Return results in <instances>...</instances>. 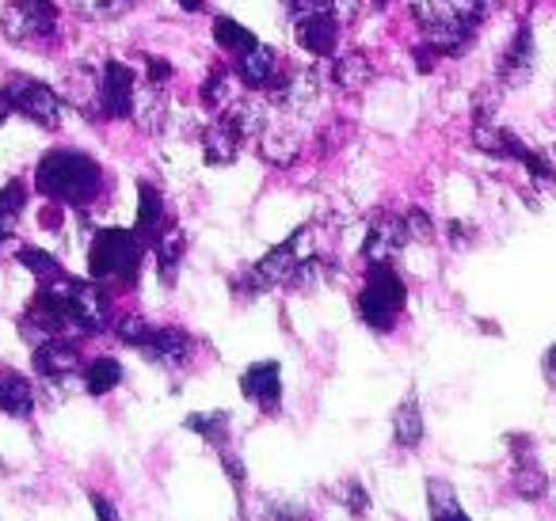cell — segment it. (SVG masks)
<instances>
[{
  "label": "cell",
  "instance_id": "cell-25",
  "mask_svg": "<svg viewBox=\"0 0 556 521\" xmlns=\"http://www.w3.org/2000/svg\"><path fill=\"white\" fill-rule=\"evenodd\" d=\"M130 118L141 134H161L164 123H168V92L161 85H146L138 88L134 96V107H130Z\"/></svg>",
  "mask_w": 556,
  "mask_h": 521
},
{
  "label": "cell",
  "instance_id": "cell-40",
  "mask_svg": "<svg viewBox=\"0 0 556 521\" xmlns=\"http://www.w3.org/2000/svg\"><path fill=\"white\" fill-rule=\"evenodd\" d=\"M115 335H118V343L141 351V346H146V339L153 335V323H149L146 316H123V320H115Z\"/></svg>",
  "mask_w": 556,
  "mask_h": 521
},
{
  "label": "cell",
  "instance_id": "cell-20",
  "mask_svg": "<svg viewBox=\"0 0 556 521\" xmlns=\"http://www.w3.org/2000/svg\"><path fill=\"white\" fill-rule=\"evenodd\" d=\"M153 255H156V275H161L164 285H176L179 267H184V255H187V237L176 221H164V229L156 232L153 240Z\"/></svg>",
  "mask_w": 556,
  "mask_h": 521
},
{
  "label": "cell",
  "instance_id": "cell-51",
  "mask_svg": "<svg viewBox=\"0 0 556 521\" xmlns=\"http://www.w3.org/2000/svg\"><path fill=\"white\" fill-rule=\"evenodd\" d=\"M4 118H9V103L0 100V126H4Z\"/></svg>",
  "mask_w": 556,
  "mask_h": 521
},
{
  "label": "cell",
  "instance_id": "cell-3",
  "mask_svg": "<svg viewBox=\"0 0 556 521\" xmlns=\"http://www.w3.org/2000/svg\"><path fill=\"white\" fill-rule=\"evenodd\" d=\"M309 232H313L309 225H298L282 244H275L263 259H255L248 270H240V275L232 278V290H237L240 297H260V293H270V290H278V285H294L298 267L309 259V255L302 252Z\"/></svg>",
  "mask_w": 556,
  "mask_h": 521
},
{
  "label": "cell",
  "instance_id": "cell-9",
  "mask_svg": "<svg viewBox=\"0 0 556 521\" xmlns=\"http://www.w3.org/2000/svg\"><path fill=\"white\" fill-rule=\"evenodd\" d=\"M408 244H412L408 217L393 214V209H381V214H374L370 229H366V240H363V252L358 255H363L366 263H389Z\"/></svg>",
  "mask_w": 556,
  "mask_h": 521
},
{
  "label": "cell",
  "instance_id": "cell-5",
  "mask_svg": "<svg viewBox=\"0 0 556 521\" xmlns=\"http://www.w3.org/2000/svg\"><path fill=\"white\" fill-rule=\"evenodd\" d=\"M408 9H412V16H416L419 31H424V39L431 42L439 54L457 58L477 39V24L457 16L454 0H408Z\"/></svg>",
  "mask_w": 556,
  "mask_h": 521
},
{
  "label": "cell",
  "instance_id": "cell-12",
  "mask_svg": "<svg viewBox=\"0 0 556 521\" xmlns=\"http://www.w3.org/2000/svg\"><path fill=\"white\" fill-rule=\"evenodd\" d=\"M320 92V77L313 69H287L282 65V73H278L275 88L267 92V100L275 103L278 111H287V115H298V111H305L313 100H317Z\"/></svg>",
  "mask_w": 556,
  "mask_h": 521
},
{
  "label": "cell",
  "instance_id": "cell-19",
  "mask_svg": "<svg viewBox=\"0 0 556 521\" xmlns=\"http://www.w3.org/2000/svg\"><path fill=\"white\" fill-rule=\"evenodd\" d=\"M427 422H424V404H419V392L412 389L401 404L393 407V445L404 453H416L424 445Z\"/></svg>",
  "mask_w": 556,
  "mask_h": 521
},
{
  "label": "cell",
  "instance_id": "cell-10",
  "mask_svg": "<svg viewBox=\"0 0 556 521\" xmlns=\"http://www.w3.org/2000/svg\"><path fill=\"white\" fill-rule=\"evenodd\" d=\"M138 73L126 62L111 58L100 69V118H130L134 96H138Z\"/></svg>",
  "mask_w": 556,
  "mask_h": 521
},
{
  "label": "cell",
  "instance_id": "cell-15",
  "mask_svg": "<svg viewBox=\"0 0 556 521\" xmlns=\"http://www.w3.org/2000/svg\"><path fill=\"white\" fill-rule=\"evenodd\" d=\"M138 354H146V358L156 361V366L179 369V366L191 361L194 335L187 328H176V323H168V328H153V335L146 339V346H141Z\"/></svg>",
  "mask_w": 556,
  "mask_h": 521
},
{
  "label": "cell",
  "instance_id": "cell-39",
  "mask_svg": "<svg viewBox=\"0 0 556 521\" xmlns=\"http://www.w3.org/2000/svg\"><path fill=\"white\" fill-rule=\"evenodd\" d=\"M73 9L88 20H118L134 9V0H73Z\"/></svg>",
  "mask_w": 556,
  "mask_h": 521
},
{
  "label": "cell",
  "instance_id": "cell-32",
  "mask_svg": "<svg viewBox=\"0 0 556 521\" xmlns=\"http://www.w3.org/2000/svg\"><path fill=\"white\" fill-rule=\"evenodd\" d=\"M222 118L240 134V141H255L263 130H267V111L260 103H229L222 111Z\"/></svg>",
  "mask_w": 556,
  "mask_h": 521
},
{
  "label": "cell",
  "instance_id": "cell-31",
  "mask_svg": "<svg viewBox=\"0 0 556 521\" xmlns=\"http://www.w3.org/2000/svg\"><path fill=\"white\" fill-rule=\"evenodd\" d=\"M24 214H27V183L24 179H9V183L0 187V247L16 232Z\"/></svg>",
  "mask_w": 556,
  "mask_h": 521
},
{
  "label": "cell",
  "instance_id": "cell-23",
  "mask_svg": "<svg viewBox=\"0 0 556 521\" xmlns=\"http://www.w3.org/2000/svg\"><path fill=\"white\" fill-rule=\"evenodd\" d=\"M0 411L9 419H31L35 415V384L20 369H0Z\"/></svg>",
  "mask_w": 556,
  "mask_h": 521
},
{
  "label": "cell",
  "instance_id": "cell-36",
  "mask_svg": "<svg viewBox=\"0 0 556 521\" xmlns=\"http://www.w3.org/2000/svg\"><path fill=\"white\" fill-rule=\"evenodd\" d=\"M518 164L526 168V176H530L533 187H541V191H556V164L548 161L545 153H538V149L526 145V153L518 156Z\"/></svg>",
  "mask_w": 556,
  "mask_h": 521
},
{
  "label": "cell",
  "instance_id": "cell-16",
  "mask_svg": "<svg viewBox=\"0 0 556 521\" xmlns=\"http://www.w3.org/2000/svg\"><path fill=\"white\" fill-rule=\"evenodd\" d=\"M31 366L47 381H62V377L80 369V346L77 339H42L31 351Z\"/></svg>",
  "mask_w": 556,
  "mask_h": 521
},
{
  "label": "cell",
  "instance_id": "cell-41",
  "mask_svg": "<svg viewBox=\"0 0 556 521\" xmlns=\"http://www.w3.org/2000/svg\"><path fill=\"white\" fill-rule=\"evenodd\" d=\"M217 465H222V472H225V480H229V487H232V495L237 498H244V460L237 457V453H229V445L225 449H217Z\"/></svg>",
  "mask_w": 556,
  "mask_h": 521
},
{
  "label": "cell",
  "instance_id": "cell-38",
  "mask_svg": "<svg viewBox=\"0 0 556 521\" xmlns=\"http://www.w3.org/2000/svg\"><path fill=\"white\" fill-rule=\"evenodd\" d=\"M340 506L351 513L355 521H363V518H370V491H366V483L363 480H343V487H340Z\"/></svg>",
  "mask_w": 556,
  "mask_h": 521
},
{
  "label": "cell",
  "instance_id": "cell-33",
  "mask_svg": "<svg viewBox=\"0 0 556 521\" xmlns=\"http://www.w3.org/2000/svg\"><path fill=\"white\" fill-rule=\"evenodd\" d=\"M210 35H214L217 50H222V54H232V58H240L244 50H252L255 42H260L244 24H237V20H229V16H217L214 27H210Z\"/></svg>",
  "mask_w": 556,
  "mask_h": 521
},
{
  "label": "cell",
  "instance_id": "cell-44",
  "mask_svg": "<svg viewBox=\"0 0 556 521\" xmlns=\"http://www.w3.org/2000/svg\"><path fill=\"white\" fill-rule=\"evenodd\" d=\"M408 229H412V240H431L434 237V221L424 214V209H408Z\"/></svg>",
  "mask_w": 556,
  "mask_h": 521
},
{
  "label": "cell",
  "instance_id": "cell-48",
  "mask_svg": "<svg viewBox=\"0 0 556 521\" xmlns=\"http://www.w3.org/2000/svg\"><path fill=\"white\" fill-rule=\"evenodd\" d=\"M541 373H545L548 384H556V343L545 351V358H541Z\"/></svg>",
  "mask_w": 556,
  "mask_h": 521
},
{
  "label": "cell",
  "instance_id": "cell-6",
  "mask_svg": "<svg viewBox=\"0 0 556 521\" xmlns=\"http://www.w3.org/2000/svg\"><path fill=\"white\" fill-rule=\"evenodd\" d=\"M0 100L9 103V111L24 115L27 123L42 126V130H58L62 126V115H65V103L47 80H35L27 73H12L0 88Z\"/></svg>",
  "mask_w": 556,
  "mask_h": 521
},
{
  "label": "cell",
  "instance_id": "cell-50",
  "mask_svg": "<svg viewBox=\"0 0 556 521\" xmlns=\"http://www.w3.org/2000/svg\"><path fill=\"white\" fill-rule=\"evenodd\" d=\"M363 9H370V12H381V9H386V0H363Z\"/></svg>",
  "mask_w": 556,
  "mask_h": 521
},
{
  "label": "cell",
  "instance_id": "cell-28",
  "mask_svg": "<svg viewBox=\"0 0 556 521\" xmlns=\"http://www.w3.org/2000/svg\"><path fill=\"white\" fill-rule=\"evenodd\" d=\"M374 80V65L363 50H351V54H340L332 65V85L340 88L343 96H355L363 92L366 85Z\"/></svg>",
  "mask_w": 556,
  "mask_h": 521
},
{
  "label": "cell",
  "instance_id": "cell-45",
  "mask_svg": "<svg viewBox=\"0 0 556 521\" xmlns=\"http://www.w3.org/2000/svg\"><path fill=\"white\" fill-rule=\"evenodd\" d=\"M446 237H450V247H469L472 240H477V229H472L469 221H450Z\"/></svg>",
  "mask_w": 556,
  "mask_h": 521
},
{
  "label": "cell",
  "instance_id": "cell-18",
  "mask_svg": "<svg viewBox=\"0 0 556 521\" xmlns=\"http://www.w3.org/2000/svg\"><path fill=\"white\" fill-rule=\"evenodd\" d=\"M472 145L484 156H495V161H515L526 153V141H518L507 126H500L495 118H472Z\"/></svg>",
  "mask_w": 556,
  "mask_h": 521
},
{
  "label": "cell",
  "instance_id": "cell-8",
  "mask_svg": "<svg viewBox=\"0 0 556 521\" xmlns=\"http://www.w3.org/2000/svg\"><path fill=\"white\" fill-rule=\"evenodd\" d=\"M58 285H62L65 301H70L73 320H77L80 335H100V331L111 328V301H108V293L100 290V282H92V278L62 275L58 278Z\"/></svg>",
  "mask_w": 556,
  "mask_h": 521
},
{
  "label": "cell",
  "instance_id": "cell-34",
  "mask_svg": "<svg viewBox=\"0 0 556 521\" xmlns=\"http://www.w3.org/2000/svg\"><path fill=\"white\" fill-rule=\"evenodd\" d=\"M123 384V361L118 358H92L85 366V392L88 396H108Z\"/></svg>",
  "mask_w": 556,
  "mask_h": 521
},
{
  "label": "cell",
  "instance_id": "cell-7",
  "mask_svg": "<svg viewBox=\"0 0 556 521\" xmlns=\"http://www.w3.org/2000/svg\"><path fill=\"white\" fill-rule=\"evenodd\" d=\"M58 27H62V12L54 0H9L0 12V35L16 47L54 39Z\"/></svg>",
  "mask_w": 556,
  "mask_h": 521
},
{
  "label": "cell",
  "instance_id": "cell-27",
  "mask_svg": "<svg viewBox=\"0 0 556 521\" xmlns=\"http://www.w3.org/2000/svg\"><path fill=\"white\" fill-rule=\"evenodd\" d=\"M424 495H427V518L431 521H472L469 513L462 510V498H457L454 483L442 480V475L427 480Z\"/></svg>",
  "mask_w": 556,
  "mask_h": 521
},
{
  "label": "cell",
  "instance_id": "cell-29",
  "mask_svg": "<svg viewBox=\"0 0 556 521\" xmlns=\"http://www.w3.org/2000/svg\"><path fill=\"white\" fill-rule=\"evenodd\" d=\"M184 430L199 434L210 449H225L232 437V415L229 411H194L184 419Z\"/></svg>",
  "mask_w": 556,
  "mask_h": 521
},
{
  "label": "cell",
  "instance_id": "cell-14",
  "mask_svg": "<svg viewBox=\"0 0 556 521\" xmlns=\"http://www.w3.org/2000/svg\"><path fill=\"white\" fill-rule=\"evenodd\" d=\"M294 42L313 58H332L336 42H340V20H336V12L294 16Z\"/></svg>",
  "mask_w": 556,
  "mask_h": 521
},
{
  "label": "cell",
  "instance_id": "cell-22",
  "mask_svg": "<svg viewBox=\"0 0 556 521\" xmlns=\"http://www.w3.org/2000/svg\"><path fill=\"white\" fill-rule=\"evenodd\" d=\"M240 149H244V141H240V134L232 130L222 115H217L214 123L206 126V134H202V161H206L210 168H225V164H232L240 156Z\"/></svg>",
  "mask_w": 556,
  "mask_h": 521
},
{
  "label": "cell",
  "instance_id": "cell-46",
  "mask_svg": "<svg viewBox=\"0 0 556 521\" xmlns=\"http://www.w3.org/2000/svg\"><path fill=\"white\" fill-rule=\"evenodd\" d=\"M146 73H149L146 85H161V88H164V85L172 80V65L164 62V58H153V54L146 58Z\"/></svg>",
  "mask_w": 556,
  "mask_h": 521
},
{
  "label": "cell",
  "instance_id": "cell-37",
  "mask_svg": "<svg viewBox=\"0 0 556 521\" xmlns=\"http://www.w3.org/2000/svg\"><path fill=\"white\" fill-rule=\"evenodd\" d=\"M199 100L206 111H222L225 100H229V69H222V65L210 69L206 80H202V88H199Z\"/></svg>",
  "mask_w": 556,
  "mask_h": 521
},
{
  "label": "cell",
  "instance_id": "cell-13",
  "mask_svg": "<svg viewBox=\"0 0 556 521\" xmlns=\"http://www.w3.org/2000/svg\"><path fill=\"white\" fill-rule=\"evenodd\" d=\"M232 73H237V80L248 88V92H270L275 80H278V73H282V62H278V50L255 42L252 50H244L240 58H232Z\"/></svg>",
  "mask_w": 556,
  "mask_h": 521
},
{
  "label": "cell",
  "instance_id": "cell-30",
  "mask_svg": "<svg viewBox=\"0 0 556 521\" xmlns=\"http://www.w3.org/2000/svg\"><path fill=\"white\" fill-rule=\"evenodd\" d=\"M161 229H164V194L153 183H138V221H134V232L141 240H153Z\"/></svg>",
  "mask_w": 556,
  "mask_h": 521
},
{
  "label": "cell",
  "instance_id": "cell-24",
  "mask_svg": "<svg viewBox=\"0 0 556 521\" xmlns=\"http://www.w3.org/2000/svg\"><path fill=\"white\" fill-rule=\"evenodd\" d=\"M255 153L270 164V168H290V164L302 156V138L287 126H267V130L255 138Z\"/></svg>",
  "mask_w": 556,
  "mask_h": 521
},
{
  "label": "cell",
  "instance_id": "cell-26",
  "mask_svg": "<svg viewBox=\"0 0 556 521\" xmlns=\"http://www.w3.org/2000/svg\"><path fill=\"white\" fill-rule=\"evenodd\" d=\"M510 491H515L522 503H541V498L548 495V472L538 465L533 453L515 457V468H510Z\"/></svg>",
  "mask_w": 556,
  "mask_h": 521
},
{
  "label": "cell",
  "instance_id": "cell-47",
  "mask_svg": "<svg viewBox=\"0 0 556 521\" xmlns=\"http://www.w3.org/2000/svg\"><path fill=\"white\" fill-rule=\"evenodd\" d=\"M439 50H434L431 47V42H424V47H416V69L419 73H431L434 69V65H439Z\"/></svg>",
  "mask_w": 556,
  "mask_h": 521
},
{
  "label": "cell",
  "instance_id": "cell-17",
  "mask_svg": "<svg viewBox=\"0 0 556 521\" xmlns=\"http://www.w3.org/2000/svg\"><path fill=\"white\" fill-rule=\"evenodd\" d=\"M530 73H533V31L522 24L515 31V39H510V47L503 50L495 80H500L503 88H522L526 80H530Z\"/></svg>",
  "mask_w": 556,
  "mask_h": 521
},
{
  "label": "cell",
  "instance_id": "cell-42",
  "mask_svg": "<svg viewBox=\"0 0 556 521\" xmlns=\"http://www.w3.org/2000/svg\"><path fill=\"white\" fill-rule=\"evenodd\" d=\"M263 521H309L298 503H267L263 506Z\"/></svg>",
  "mask_w": 556,
  "mask_h": 521
},
{
  "label": "cell",
  "instance_id": "cell-4",
  "mask_svg": "<svg viewBox=\"0 0 556 521\" xmlns=\"http://www.w3.org/2000/svg\"><path fill=\"white\" fill-rule=\"evenodd\" d=\"M404 305H408V282L393 270V263H370L366 282L355 297L358 320L378 335H389L401 320Z\"/></svg>",
  "mask_w": 556,
  "mask_h": 521
},
{
  "label": "cell",
  "instance_id": "cell-52",
  "mask_svg": "<svg viewBox=\"0 0 556 521\" xmlns=\"http://www.w3.org/2000/svg\"><path fill=\"white\" fill-rule=\"evenodd\" d=\"M4 472H9V465H4V460H0V475H4Z\"/></svg>",
  "mask_w": 556,
  "mask_h": 521
},
{
  "label": "cell",
  "instance_id": "cell-11",
  "mask_svg": "<svg viewBox=\"0 0 556 521\" xmlns=\"http://www.w3.org/2000/svg\"><path fill=\"white\" fill-rule=\"evenodd\" d=\"M240 396L252 399L263 415H278L282 407V366L278 361H252L240 373Z\"/></svg>",
  "mask_w": 556,
  "mask_h": 521
},
{
  "label": "cell",
  "instance_id": "cell-43",
  "mask_svg": "<svg viewBox=\"0 0 556 521\" xmlns=\"http://www.w3.org/2000/svg\"><path fill=\"white\" fill-rule=\"evenodd\" d=\"M88 503H92L96 521H123V513H118V506L111 503L108 495H100V491H88Z\"/></svg>",
  "mask_w": 556,
  "mask_h": 521
},
{
  "label": "cell",
  "instance_id": "cell-35",
  "mask_svg": "<svg viewBox=\"0 0 556 521\" xmlns=\"http://www.w3.org/2000/svg\"><path fill=\"white\" fill-rule=\"evenodd\" d=\"M16 263H20L24 270H31L35 282H39V285H42V282H54L58 275H65L62 263H58L50 252H42V247H35V244H24V247H20V252H16Z\"/></svg>",
  "mask_w": 556,
  "mask_h": 521
},
{
  "label": "cell",
  "instance_id": "cell-21",
  "mask_svg": "<svg viewBox=\"0 0 556 521\" xmlns=\"http://www.w3.org/2000/svg\"><path fill=\"white\" fill-rule=\"evenodd\" d=\"M65 103L80 115H100V73L92 65H70L65 69Z\"/></svg>",
  "mask_w": 556,
  "mask_h": 521
},
{
  "label": "cell",
  "instance_id": "cell-1",
  "mask_svg": "<svg viewBox=\"0 0 556 521\" xmlns=\"http://www.w3.org/2000/svg\"><path fill=\"white\" fill-rule=\"evenodd\" d=\"M35 191L58 206L85 209L100 199L103 191V168L88 153L77 149H50L35 164Z\"/></svg>",
  "mask_w": 556,
  "mask_h": 521
},
{
  "label": "cell",
  "instance_id": "cell-49",
  "mask_svg": "<svg viewBox=\"0 0 556 521\" xmlns=\"http://www.w3.org/2000/svg\"><path fill=\"white\" fill-rule=\"evenodd\" d=\"M179 9L184 12H191V16H199V12H206V4H202V0H176Z\"/></svg>",
  "mask_w": 556,
  "mask_h": 521
},
{
  "label": "cell",
  "instance_id": "cell-2",
  "mask_svg": "<svg viewBox=\"0 0 556 521\" xmlns=\"http://www.w3.org/2000/svg\"><path fill=\"white\" fill-rule=\"evenodd\" d=\"M146 240L134 229H100L88 244V278L100 285H138Z\"/></svg>",
  "mask_w": 556,
  "mask_h": 521
}]
</instances>
